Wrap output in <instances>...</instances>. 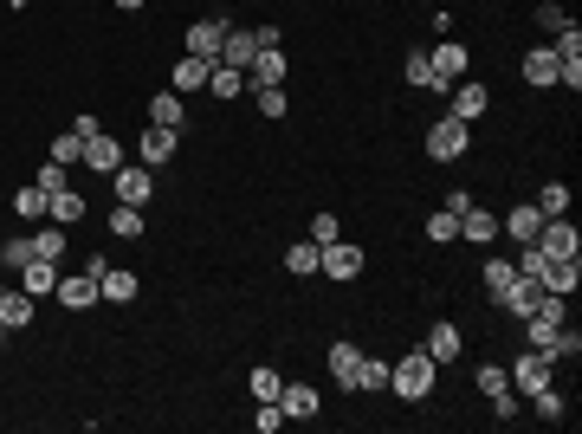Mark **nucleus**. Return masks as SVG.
Listing matches in <instances>:
<instances>
[{"instance_id":"6e6552de","label":"nucleus","mask_w":582,"mask_h":434,"mask_svg":"<svg viewBox=\"0 0 582 434\" xmlns=\"http://www.w3.org/2000/svg\"><path fill=\"white\" fill-rule=\"evenodd\" d=\"M227 13H214V20H194L188 26V52L194 59H207V65H220V46H227Z\"/></svg>"},{"instance_id":"a18cd8bd","label":"nucleus","mask_w":582,"mask_h":434,"mask_svg":"<svg viewBox=\"0 0 582 434\" xmlns=\"http://www.w3.org/2000/svg\"><path fill=\"white\" fill-rule=\"evenodd\" d=\"M311 240H317V247H330V240H343V221H337V214H330V208H317V214H311Z\"/></svg>"},{"instance_id":"4be33fe9","label":"nucleus","mask_w":582,"mask_h":434,"mask_svg":"<svg viewBox=\"0 0 582 434\" xmlns=\"http://www.w3.org/2000/svg\"><path fill=\"white\" fill-rule=\"evenodd\" d=\"M207 72H214V65L207 59H194V52H182V59H175V72H169V91H207Z\"/></svg>"},{"instance_id":"c03bdc74","label":"nucleus","mask_w":582,"mask_h":434,"mask_svg":"<svg viewBox=\"0 0 582 434\" xmlns=\"http://www.w3.org/2000/svg\"><path fill=\"white\" fill-rule=\"evenodd\" d=\"M52 162H65V169H72V162H85V137H78V130L52 137Z\"/></svg>"},{"instance_id":"412c9836","label":"nucleus","mask_w":582,"mask_h":434,"mask_svg":"<svg viewBox=\"0 0 582 434\" xmlns=\"http://www.w3.org/2000/svg\"><path fill=\"white\" fill-rule=\"evenodd\" d=\"M253 52H259L253 26H227V46H220V65H233V72H246V65H253Z\"/></svg>"},{"instance_id":"cd10ccee","label":"nucleus","mask_w":582,"mask_h":434,"mask_svg":"<svg viewBox=\"0 0 582 434\" xmlns=\"http://www.w3.org/2000/svg\"><path fill=\"white\" fill-rule=\"evenodd\" d=\"M524 85H537V91L557 85V52H550V46H531V52H524Z\"/></svg>"},{"instance_id":"4468645a","label":"nucleus","mask_w":582,"mask_h":434,"mask_svg":"<svg viewBox=\"0 0 582 434\" xmlns=\"http://www.w3.org/2000/svg\"><path fill=\"white\" fill-rule=\"evenodd\" d=\"M85 169H97V175H117L123 169V149H117L110 130H91V137H85Z\"/></svg>"},{"instance_id":"a211bd4d","label":"nucleus","mask_w":582,"mask_h":434,"mask_svg":"<svg viewBox=\"0 0 582 434\" xmlns=\"http://www.w3.org/2000/svg\"><path fill=\"white\" fill-rule=\"evenodd\" d=\"M20 292L52 298V292H59V260H39V253H33V260L20 266Z\"/></svg>"},{"instance_id":"7c9ffc66","label":"nucleus","mask_w":582,"mask_h":434,"mask_svg":"<svg viewBox=\"0 0 582 434\" xmlns=\"http://www.w3.org/2000/svg\"><path fill=\"white\" fill-rule=\"evenodd\" d=\"M104 227H110V234H117V240H136V234H143V208H130V201H117V208L104 214Z\"/></svg>"},{"instance_id":"de8ad7c7","label":"nucleus","mask_w":582,"mask_h":434,"mask_svg":"<svg viewBox=\"0 0 582 434\" xmlns=\"http://www.w3.org/2000/svg\"><path fill=\"white\" fill-rule=\"evenodd\" d=\"M473 383H479V396H498V389H511V383H505V363H479Z\"/></svg>"},{"instance_id":"a878e982","label":"nucleus","mask_w":582,"mask_h":434,"mask_svg":"<svg viewBox=\"0 0 582 434\" xmlns=\"http://www.w3.org/2000/svg\"><path fill=\"white\" fill-rule=\"evenodd\" d=\"M149 124L182 130V124H188V98H182V91H156V104H149Z\"/></svg>"},{"instance_id":"f257e3e1","label":"nucleus","mask_w":582,"mask_h":434,"mask_svg":"<svg viewBox=\"0 0 582 434\" xmlns=\"http://www.w3.org/2000/svg\"><path fill=\"white\" fill-rule=\"evenodd\" d=\"M434 383H440V363L427 357V350H408V357L388 363V389H395L401 402H427V396H434Z\"/></svg>"},{"instance_id":"603ef678","label":"nucleus","mask_w":582,"mask_h":434,"mask_svg":"<svg viewBox=\"0 0 582 434\" xmlns=\"http://www.w3.org/2000/svg\"><path fill=\"white\" fill-rule=\"evenodd\" d=\"M550 52H582V26L570 20V26H563V33H557V46H550Z\"/></svg>"},{"instance_id":"864d4df0","label":"nucleus","mask_w":582,"mask_h":434,"mask_svg":"<svg viewBox=\"0 0 582 434\" xmlns=\"http://www.w3.org/2000/svg\"><path fill=\"white\" fill-rule=\"evenodd\" d=\"M582 357V331H576V324H563V363H576Z\"/></svg>"},{"instance_id":"79ce46f5","label":"nucleus","mask_w":582,"mask_h":434,"mask_svg":"<svg viewBox=\"0 0 582 434\" xmlns=\"http://www.w3.org/2000/svg\"><path fill=\"white\" fill-rule=\"evenodd\" d=\"M253 104H259V117H285V111H291L285 85H259V91H253Z\"/></svg>"},{"instance_id":"1a4fd4ad","label":"nucleus","mask_w":582,"mask_h":434,"mask_svg":"<svg viewBox=\"0 0 582 434\" xmlns=\"http://www.w3.org/2000/svg\"><path fill=\"white\" fill-rule=\"evenodd\" d=\"M427 59H434V85H427V91H453L466 78V46H460V39H440Z\"/></svg>"},{"instance_id":"5fc2aeb1","label":"nucleus","mask_w":582,"mask_h":434,"mask_svg":"<svg viewBox=\"0 0 582 434\" xmlns=\"http://www.w3.org/2000/svg\"><path fill=\"white\" fill-rule=\"evenodd\" d=\"M110 7H117V13H136V7H143V0H110Z\"/></svg>"},{"instance_id":"8fccbe9b","label":"nucleus","mask_w":582,"mask_h":434,"mask_svg":"<svg viewBox=\"0 0 582 434\" xmlns=\"http://www.w3.org/2000/svg\"><path fill=\"white\" fill-rule=\"evenodd\" d=\"M537 26H544V33H563V26H570V13H563L557 0H544V7H537Z\"/></svg>"},{"instance_id":"39448f33","label":"nucleus","mask_w":582,"mask_h":434,"mask_svg":"<svg viewBox=\"0 0 582 434\" xmlns=\"http://www.w3.org/2000/svg\"><path fill=\"white\" fill-rule=\"evenodd\" d=\"M317 273L337 279V286L363 279V247H350V240H330V247H317Z\"/></svg>"},{"instance_id":"b1692460","label":"nucleus","mask_w":582,"mask_h":434,"mask_svg":"<svg viewBox=\"0 0 582 434\" xmlns=\"http://www.w3.org/2000/svg\"><path fill=\"white\" fill-rule=\"evenodd\" d=\"M85 214H91V201L78 195V188H59V195L46 201V221H59V227H78Z\"/></svg>"},{"instance_id":"20e7f679","label":"nucleus","mask_w":582,"mask_h":434,"mask_svg":"<svg viewBox=\"0 0 582 434\" xmlns=\"http://www.w3.org/2000/svg\"><path fill=\"white\" fill-rule=\"evenodd\" d=\"M85 273L97 279V298H104V305H130V298L143 292V279H136L130 266H104V253H97V260L85 266Z\"/></svg>"},{"instance_id":"393cba45","label":"nucleus","mask_w":582,"mask_h":434,"mask_svg":"<svg viewBox=\"0 0 582 434\" xmlns=\"http://www.w3.org/2000/svg\"><path fill=\"white\" fill-rule=\"evenodd\" d=\"M537 298H544V286L518 273V279H511V292L498 298V311H511V318H531V311H537Z\"/></svg>"},{"instance_id":"f704fd0d","label":"nucleus","mask_w":582,"mask_h":434,"mask_svg":"<svg viewBox=\"0 0 582 434\" xmlns=\"http://www.w3.org/2000/svg\"><path fill=\"white\" fill-rule=\"evenodd\" d=\"M285 273H291V279H311V273H317V240H298V247H285Z\"/></svg>"},{"instance_id":"a19ab883","label":"nucleus","mask_w":582,"mask_h":434,"mask_svg":"<svg viewBox=\"0 0 582 434\" xmlns=\"http://www.w3.org/2000/svg\"><path fill=\"white\" fill-rule=\"evenodd\" d=\"M537 214H570V182H544V188H537Z\"/></svg>"},{"instance_id":"3c124183","label":"nucleus","mask_w":582,"mask_h":434,"mask_svg":"<svg viewBox=\"0 0 582 434\" xmlns=\"http://www.w3.org/2000/svg\"><path fill=\"white\" fill-rule=\"evenodd\" d=\"M39 188H46V195H59V188H72V182H65V162H52V156H46V169H39Z\"/></svg>"},{"instance_id":"bb28decb","label":"nucleus","mask_w":582,"mask_h":434,"mask_svg":"<svg viewBox=\"0 0 582 434\" xmlns=\"http://www.w3.org/2000/svg\"><path fill=\"white\" fill-rule=\"evenodd\" d=\"M537 227H544V214H537V208H511V214H498V234L518 240V247H524V240H537Z\"/></svg>"},{"instance_id":"423d86ee","label":"nucleus","mask_w":582,"mask_h":434,"mask_svg":"<svg viewBox=\"0 0 582 434\" xmlns=\"http://www.w3.org/2000/svg\"><path fill=\"white\" fill-rule=\"evenodd\" d=\"M537 247H544L550 260H576V253H582L576 221H570V214H544V227H537Z\"/></svg>"},{"instance_id":"f8f14e48","label":"nucleus","mask_w":582,"mask_h":434,"mask_svg":"<svg viewBox=\"0 0 582 434\" xmlns=\"http://www.w3.org/2000/svg\"><path fill=\"white\" fill-rule=\"evenodd\" d=\"M324 363H330V383H337V389H350V396H356V370H363V350H356L350 337H337Z\"/></svg>"},{"instance_id":"4c0bfd02","label":"nucleus","mask_w":582,"mask_h":434,"mask_svg":"<svg viewBox=\"0 0 582 434\" xmlns=\"http://www.w3.org/2000/svg\"><path fill=\"white\" fill-rule=\"evenodd\" d=\"M246 383H253V402H279V389H285V376L272 370V363H259L253 376H246Z\"/></svg>"},{"instance_id":"09e8293b","label":"nucleus","mask_w":582,"mask_h":434,"mask_svg":"<svg viewBox=\"0 0 582 434\" xmlns=\"http://www.w3.org/2000/svg\"><path fill=\"white\" fill-rule=\"evenodd\" d=\"M253 428L259 434H279L285 428V409H279V402H259V409H253Z\"/></svg>"},{"instance_id":"c756f323","label":"nucleus","mask_w":582,"mask_h":434,"mask_svg":"<svg viewBox=\"0 0 582 434\" xmlns=\"http://www.w3.org/2000/svg\"><path fill=\"white\" fill-rule=\"evenodd\" d=\"M511 279H518V266H511V260H485V273H479V286H485V298H492V305H498V298H505V292H511Z\"/></svg>"},{"instance_id":"ddd939ff","label":"nucleus","mask_w":582,"mask_h":434,"mask_svg":"<svg viewBox=\"0 0 582 434\" xmlns=\"http://www.w3.org/2000/svg\"><path fill=\"white\" fill-rule=\"evenodd\" d=\"M524 350H544L550 363H563V324H550V318H524Z\"/></svg>"},{"instance_id":"dca6fc26","label":"nucleus","mask_w":582,"mask_h":434,"mask_svg":"<svg viewBox=\"0 0 582 434\" xmlns=\"http://www.w3.org/2000/svg\"><path fill=\"white\" fill-rule=\"evenodd\" d=\"M52 298H59L65 311H91L97 305V279L91 273H59V292H52Z\"/></svg>"},{"instance_id":"49530a36","label":"nucleus","mask_w":582,"mask_h":434,"mask_svg":"<svg viewBox=\"0 0 582 434\" xmlns=\"http://www.w3.org/2000/svg\"><path fill=\"white\" fill-rule=\"evenodd\" d=\"M401 72H408V85H414V91L434 85V59H427V52H408V65H401Z\"/></svg>"},{"instance_id":"58836bf2","label":"nucleus","mask_w":582,"mask_h":434,"mask_svg":"<svg viewBox=\"0 0 582 434\" xmlns=\"http://www.w3.org/2000/svg\"><path fill=\"white\" fill-rule=\"evenodd\" d=\"M376 389H388V363L363 357V370H356V396H376Z\"/></svg>"},{"instance_id":"2eb2a0df","label":"nucleus","mask_w":582,"mask_h":434,"mask_svg":"<svg viewBox=\"0 0 582 434\" xmlns=\"http://www.w3.org/2000/svg\"><path fill=\"white\" fill-rule=\"evenodd\" d=\"M259 85H285V52L279 46H259L253 65H246V91H259Z\"/></svg>"},{"instance_id":"7ed1b4c3","label":"nucleus","mask_w":582,"mask_h":434,"mask_svg":"<svg viewBox=\"0 0 582 434\" xmlns=\"http://www.w3.org/2000/svg\"><path fill=\"white\" fill-rule=\"evenodd\" d=\"M505 383L518 389V396H537V389H550V383H557V363H550L544 350H524L518 363H505Z\"/></svg>"},{"instance_id":"37998d69","label":"nucleus","mask_w":582,"mask_h":434,"mask_svg":"<svg viewBox=\"0 0 582 434\" xmlns=\"http://www.w3.org/2000/svg\"><path fill=\"white\" fill-rule=\"evenodd\" d=\"M485 402H492V422H518V415H524L518 389H498V396H485Z\"/></svg>"},{"instance_id":"c9c22d12","label":"nucleus","mask_w":582,"mask_h":434,"mask_svg":"<svg viewBox=\"0 0 582 434\" xmlns=\"http://www.w3.org/2000/svg\"><path fill=\"white\" fill-rule=\"evenodd\" d=\"M46 201H52V195L33 182V188H20V195H13V214H20V221H46Z\"/></svg>"},{"instance_id":"5701e85b","label":"nucleus","mask_w":582,"mask_h":434,"mask_svg":"<svg viewBox=\"0 0 582 434\" xmlns=\"http://www.w3.org/2000/svg\"><path fill=\"white\" fill-rule=\"evenodd\" d=\"M33 318H39V298L33 292H0V324H7V331H26Z\"/></svg>"},{"instance_id":"f3484780","label":"nucleus","mask_w":582,"mask_h":434,"mask_svg":"<svg viewBox=\"0 0 582 434\" xmlns=\"http://www.w3.org/2000/svg\"><path fill=\"white\" fill-rule=\"evenodd\" d=\"M460 234L473 240V247H492V240H498V214L479 208V201H466V208H460Z\"/></svg>"},{"instance_id":"aec40b11","label":"nucleus","mask_w":582,"mask_h":434,"mask_svg":"<svg viewBox=\"0 0 582 434\" xmlns=\"http://www.w3.org/2000/svg\"><path fill=\"white\" fill-rule=\"evenodd\" d=\"M279 409H285V422H311L324 402H317L311 383H285V389H279Z\"/></svg>"},{"instance_id":"9d476101","label":"nucleus","mask_w":582,"mask_h":434,"mask_svg":"<svg viewBox=\"0 0 582 434\" xmlns=\"http://www.w3.org/2000/svg\"><path fill=\"white\" fill-rule=\"evenodd\" d=\"M175 149H182V130L149 124V130H143V143H136V162H143V169H169V162H175Z\"/></svg>"},{"instance_id":"6ab92c4d","label":"nucleus","mask_w":582,"mask_h":434,"mask_svg":"<svg viewBox=\"0 0 582 434\" xmlns=\"http://www.w3.org/2000/svg\"><path fill=\"white\" fill-rule=\"evenodd\" d=\"M421 350H427L434 363H460V357H466V337H460V324H434Z\"/></svg>"},{"instance_id":"ea45409f","label":"nucleus","mask_w":582,"mask_h":434,"mask_svg":"<svg viewBox=\"0 0 582 434\" xmlns=\"http://www.w3.org/2000/svg\"><path fill=\"white\" fill-rule=\"evenodd\" d=\"M26 260H33V234H13V240H0V266H7V273H20Z\"/></svg>"},{"instance_id":"72a5a7b5","label":"nucleus","mask_w":582,"mask_h":434,"mask_svg":"<svg viewBox=\"0 0 582 434\" xmlns=\"http://www.w3.org/2000/svg\"><path fill=\"white\" fill-rule=\"evenodd\" d=\"M537 409V422H563V415H570V402H563V389L550 383V389H537V396H524Z\"/></svg>"},{"instance_id":"9b49d317","label":"nucleus","mask_w":582,"mask_h":434,"mask_svg":"<svg viewBox=\"0 0 582 434\" xmlns=\"http://www.w3.org/2000/svg\"><path fill=\"white\" fill-rule=\"evenodd\" d=\"M110 188H117V201H130V208H143V201L156 195V169H143V162H123V169L110 175Z\"/></svg>"},{"instance_id":"2f4dec72","label":"nucleus","mask_w":582,"mask_h":434,"mask_svg":"<svg viewBox=\"0 0 582 434\" xmlns=\"http://www.w3.org/2000/svg\"><path fill=\"white\" fill-rule=\"evenodd\" d=\"M207 91H214L220 104H233L246 91V72H233V65H214V72H207Z\"/></svg>"},{"instance_id":"0eeeda50","label":"nucleus","mask_w":582,"mask_h":434,"mask_svg":"<svg viewBox=\"0 0 582 434\" xmlns=\"http://www.w3.org/2000/svg\"><path fill=\"white\" fill-rule=\"evenodd\" d=\"M485 111H492V91H485L479 78H460V85L447 91V117H460V124H479Z\"/></svg>"},{"instance_id":"473e14b6","label":"nucleus","mask_w":582,"mask_h":434,"mask_svg":"<svg viewBox=\"0 0 582 434\" xmlns=\"http://www.w3.org/2000/svg\"><path fill=\"white\" fill-rule=\"evenodd\" d=\"M33 253H39V260H65V227L59 221H39L33 227Z\"/></svg>"},{"instance_id":"f03ea898","label":"nucleus","mask_w":582,"mask_h":434,"mask_svg":"<svg viewBox=\"0 0 582 434\" xmlns=\"http://www.w3.org/2000/svg\"><path fill=\"white\" fill-rule=\"evenodd\" d=\"M427 156H434V162L473 156V124H460V117H440V124H427Z\"/></svg>"},{"instance_id":"c85d7f7f","label":"nucleus","mask_w":582,"mask_h":434,"mask_svg":"<svg viewBox=\"0 0 582 434\" xmlns=\"http://www.w3.org/2000/svg\"><path fill=\"white\" fill-rule=\"evenodd\" d=\"M582 286V260H550V273H544V292H557V298H576Z\"/></svg>"},{"instance_id":"e433bc0d","label":"nucleus","mask_w":582,"mask_h":434,"mask_svg":"<svg viewBox=\"0 0 582 434\" xmlns=\"http://www.w3.org/2000/svg\"><path fill=\"white\" fill-rule=\"evenodd\" d=\"M427 240H434V247L460 240V214H453V208H434V214H427Z\"/></svg>"},{"instance_id":"6e6d98bb","label":"nucleus","mask_w":582,"mask_h":434,"mask_svg":"<svg viewBox=\"0 0 582 434\" xmlns=\"http://www.w3.org/2000/svg\"><path fill=\"white\" fill-rule=\"evenodd\" d=\"M7 337H13V331H7V324H0V344H7Z\"/></svg>"}]
</instances>
